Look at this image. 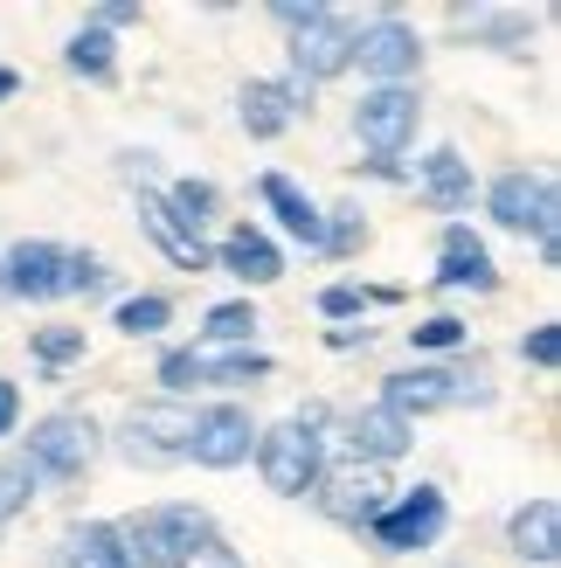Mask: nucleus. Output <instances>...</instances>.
<instances>
[{
    "label": "nucleus",
    "mask_w": 561,
    "mask_h": 568,
    "mask_svg": "<svg viewBox=\"0 0 561 568\" xmlns=\"http://www.w3.org/2000/svg\"><path fill=\"white\" fill-rule=\"evenodd\" d=\"M28 347H35L42 375H63L70 361H83V326H42L35 339H28Z\"/></svg>",
    "instance_id": "bb28decb"
},
{
    "label": "nucleus",
    "mask_w": 561,
    "mask_h": 568,
    "mask_svg": "<svg viewBox=\"0 0 561 568\" xmlns=\"http://www.w3.org/2000/svg\"><path fill=\"white\" fill-rule=\"evenodd\" d=\"M14 423H21V388L0 382V437H14Z\"/></svg>",
    "instance_id": "4c0bfd02"
},
{
    "label": "nucleus",
    "mask_w": 561,
    "mask_h": 568,
    "mask_svg": "<svg viewBox=\"0 0 561 568\" xmlns=\"http://www.w3.org/2000/svg\"><path fill=\"white\" fill-rule=\"evenodd\" d=\"M257 194H264V209L285 222V236H298L305 250H319V236H326V209L313 202V194H298L285 174H264V181H257Z\"/></svg>",
    "instance_id": "aec40b11"
},
{
    "label": "nucleus",
    "mask_w": 561,
    "mask_h": 568,
    "mask_svg": "<svg viewBox=\"0 0 561 568\" xmlns=\"http://www.w3.org/2000/svg\"><path fill=\"white\" fill-rule=\"evenodd\" d=\"M187 437H194V409L187 403H139L125 423H119V450L132 465H181L187 458Z\"/></svg>",
    "instance_id": "39448f33"
},
{
    "label": "nucleus",
    "mask_w": 561,
    "mask_h": 568,
    "mask_svg": "<svg viewBox=\"0 0 561 568\" xmlns=\"http://www.w3.org/2000/svg\"><path fill=\"white\" fill-rule=\"evenodd\" d=\"M264 375H271V354H257V347H236V354L208 361V375H202V382H215V388H249V382H264Z\"/></svg>",
    "instance_id": "cd10ccee"
},
{
    "label": "nucleus",
    "mask_w": 561,
    "mask_h": 568,
    "mask_svg": "<svg viewBox=\"0 0 561 568\" xmlns=\"http://www.w3.org/2000/svg\"><path fill=\"white\" fill-rule=\"evenodd\" d=\"M14 91H21V77H14V70H0V104H8Z\"/></svg>",
    "instance_id": "a19ab883"
},
{
    "label": "nucleus",
    "mask_w": 561,
    "mask_h": 568,
    "mask_svg": "<svg viewBox=\"0 0 561 568\" xmlns=\"http://www.w3.org/2000/svg\"><path fill=\"white\" fill-rule=\"evenodd\" d=\"M215 534V520L202 514V506H146V514H132L125 527H119V541H125V555H132V568H181L194 548H202Z\"/></svg>",
    "instance_id": "f03ea898"
},
{
    "label": "nucleus",
    "mask_w": 561,
    "mask_h": 568,
    "mask_svg": "<svg viewBox=\"0 0 561 568\" xmlns=\"http://www.w3.org/2000/svg\"><path fill=\"white\" fill-rule=\"evenodd\" d=\"M424 202L430 209H471V160L458 153V146H437L430 160H424Z\"/></svg>",
    "instance_id": "412c9836"
},
{
    "label": "nucleus",
    "mask_w": 561,
    "mask_h": 568,
    "mask_svg": "<svg viewBox=\"0 0 561 568\" xmlns=\"http://www.w3.org/2000/svg\"><path fill=\"white\" fill-rule=\"evenodd\" d=\"M451 403H458V375H451V367H402V375L381 382V409H396L402 423L437 416V409H451Z\"/></svg>",
    "instance_id": "f8f14e48"
},
{
    "label": "nucleus",
    "mask_w": 561,
    "mask_h": 568,
    "mask_svg": "<svg viewBox=\"0 0 561 568\" xmlns=\"http://www.w3.org/2000/svg\"><path fill=\"white\" fill-rule=\"evenodd\" d=\"M49 568H132V555H125L111 520H83V527H70L63 541H55Z\"/></svg>",
    "instance_id": "a211bd4d"
},
{
    "label": "nucleus",
    "mask_w": 561,
    "mask_h": 568,
    "mask_svg": "<svg viewBox=\"0 0 561 568\" xmlns=\"http://www.w3.org/2000/svg\"><path fill=\"white\" fill-rule=\"evenodd\" d=\"M340 70H354V28L340 14H319L313 28H298V36H292V77H305L319 91V83L340 77Z\"/></svg>",
    "instance_id": "9d476101"
},
{
    "label": "nucleus",
    "mask_w": 561,
    "mask_h": 568,
    "mask_svg": "<svg viewBox=\"0 0 561 568\" xmlns=\"http://www.w3.org/2000/svg\"><path fill=\"white\" fill-rule=\"evenodd\" d=\"M319 486H326V493H313V499H319L340 527H368L381 506H388V486H381L375 465H340L333 478H319Z\"/></svg>",
    "instance_id": "9b49d317"
},
{
    "label": "nucleus",
    "mask_w": 561,
    "mask_h": 568,
    "mask_svg": "<svg viewBox=\"0 0 561 568\" xmlns=\"http://www.w3.org/2000/svg\"><path fill=\"white\" fill-rule=\"evenodd\" d=\"M63 63L76 70V77H111V70H119V49H111V36H104V28H83V36H70V49H63Z\"/></svg>",
    "instance_id": "5701e85b"
},
{
    "label": "nucleus",
    "mask_w": 561,
    "mask_h": 568,
    "mask_svg": "<svg viewBox=\"0 0 561 568\" xmlns=\"http://www.w3.org/2000/svg\"><path fill=\"white\" fill-rule=\"evenodd\" d=\"M0 292L55 298V292H63V250H55V243H14L8 257H0Z\"/></svg>",
    "instance_id": "4468645a"
},
{
    "label": "nucleus",
    "mask_w": 561,
    "mask_h": 568,
    "mask_svg": "<svg viewBox=\"0 0 561 568\" xmlns=\"http://www.w3.org/2000/svg\"><path fill=\"white\" fill-rule=\"evenodd\" d=\"M139 21V8H125V0H111V8H98V28H125Z\"/></svg>",
    "instance_id": "ea45409f"
},
{
    "label": "nucleus",
    "mask_w": 561,
    "mask_h": 568,
    "mask_svg": "<svg viewBox=\"0 0 561 568\" xmlns=\"http://www.w3.org/2000/svg\"><path fill=\"white\" fill-rule=\"evenodd\" d=\"M63 292H111V271L98 264V257H83V250H63Z\"/></svg>",
    "instance_id": "473e14b6"
},
{
    "label": "nucleus",
    "mask_w": 561,
    "mask_h": 568,
    "mask_svg": "<svg viewBox=\"0 0 561 568\" xmlns=\"http://www.w3.org/2000/svg\"><path fill=\"white\" fill-rule=\"evenodd\" d=\"M139 230L153 236V250H160V257L174 264V271H208V243L194 236L187 222L160 202V194H139Z\"/></svg>",
    "instance_id": "2eb2a0df"
},
{
    "label": "nucleus",
    "mask_w": 561,
    "mask_h": 568,
    "mask_svg": "<svg viewBox=\"0 0 561 568\" xmlns=\"http://www.w3.org/2000/svg\"><path fill=\"white\" fill-rule=\"evenodd\" d=\"M443 520H451L443 493H437V486H409V493H396V499H388L381 514L368 520V534H375L388 555H416V548H430L437 534H443Z\"/></svg>",
    "instance_id": "423d86ee"
},
{
    "label": "nucleus",
    "mask_w": 561,
    "mask_h": 568,
    "mask_svg": "<svg viewBox=\"0 0 561 568\" xmlns=\"http://www.w3.org/2000/svg\"><path fill=\"white\" fill-rule=\"evenodd\" d=\"M360 305H368V292H354V284H333V292H319V312H326V320H360Z\"/></svg>",
    "instance_id": "f704fd0d"
},
{
    "label": "nucleus",
    "mask_w": 561,
    "mask_h": 568,
    "mask_svg": "<svg viewBox=\"0 0 561 568\" xmlns=\"http://www.w3.org/2000/svg\"><path fill=\"white\" fill-rule=\"evenodd\" d=\"M486 209L499 230L513 236H554V174H527V166H513V174H499L486 187Z\"/></svg>",
    "instance_id": "0eeeda50"
},
{
    "label": "nucleus",
    "mask_w": 561,
    "mask_h": 568,
    "mask_svg": "<svg viewBox=\"0 0 561 568\" xmlns=\"http://www.w3.org/2000/svg\"><path fill=\"white\" fill-rule=\"evenodd\" d=\"M236 104H243V132H249V139H277V132L298 119V111L285 104V91H277V83H264V77H249L243 91H236Z\"/></svg>",
    "instance_id": "4be33fe9"
},
{
    "label": "nucleus",
    "mask_w": 561,
    "mask_h": 568,
    "mask_svg": "<svg viewBox=\"0 0 561 568\" xmlns=\"http://www.w3.org/2000/svg\"><path fill=\"white\" fill-rule=\"evenodd\" d=\"M326 347H340V354H347V347H368V326H333Z\"/></svg>",
    "instance_id": "58836bf2"
},
{
    "label": "nucleus",
    "mask_w": 561,
    "mask_h": 568,
    "mask_svg": "<svg viewBox=\"0 0 561 568\" xmlns=\"http://www.w3.org/2000/svg\"><path fill=\"white\" fill-rule=\"evenodd\" d=\"M347 444H354V465H396L402 450L416 444V423H402L396 409H354L347 416Z\"/></svg>",
    "instance_id": "ddd939ff"
},
{
    "label": "nucleus",
    "mask_w": 561,
    "mask_h": 568,
    "mask_svg": "<svg viewBox=\"0 0 561 568\" xmlns=\"http://www.w3.org/2000/svg\"><path fill=\"white\" fill-rule=\"evenodd\" d=\"M465 320H451V312H437V320H424V326H409V347L416 354H451V347H465Z\"/></svg>",
    "instance_id": "7c9ffc66"
},
{
    "label": "nucleus",
    "mask_w": 561,
    "mask_h": 568,
    "mask_svg": "<svg viewBox=\"0 0 561 568\" xmlns=\"http://www.w3.org/2000/svg\"><path fill=\"white\" fill-rule=\"evenodd\" d=\"M98 450H104V430L83 409H63V416H42L35 430H28V471H35V486L42 478H55V486H70V478H83L98 465Z\"/></svg>",
    "instance_id": "7ed1b4c3"
},
{
    "label": "nucleus",
    "mask_w": 561,
    "mask_h": 568,
    "mask_svg": "<svg viewBox=\"0 0 561 568\" xmlns=\"http://www.w3.org/2000/svg\"><path fill=\"white\" fill-rule=\"evenodd\" d=\"M416 125H424V98H416L409 83H375V91L354 104L360 146H368L375 160H388V166H396L402 146H416Z\"/></svg>",
    "instance_id": "20e7f679"
},
{
    "label": "nucleus",
    "mask_w": 561,
    "mask_h": 568,
    "mask_svg": "<svg viewBox=\"0 0 561 568\" xmlns=\"http://www.w3.org/2000/svg\"><path fill=\"white\" fill-rule=\"evenodd\" d=\"M202 375H208V354H202V347H166V354H160L166 403H174V395H187V388H202Z\"/></svg>",
    "instance_id": "c85d7f7f"
},
{
    "label": "nucleus",
    "mask_w": 561,
    "mask_h": 568,
    "mask_svg": "<svg viewBox=\"0 0 561 568\" xmlns=\"http://www.w3.org/2000/svg\"><path fill=\"white\" fill-rule=\"evenodd\" d=\"M354 63H360V77H375V83H409L416 63H424V42H416L409 21L381 14L375 28H360V36H354Z\"/></svg>",
    "instance_id": "1a4fd4ad"
},
{
    "label": "nucleus",
    "mask_w": 561,
    "mask_h": 568,
    "mask_svg": "<svg viewBox=\"0 0 561 568\" xmlns=\"http://www.w3.org/2000/svg\"><path fill=\"white\" fill-rule=\"evenodd\" d=\"M520 361H534V367H561V326H534L520 339Z\"/></svg>",
    "instance_id": "72a5a7b5"
},
{
    "label": "nucleus",
    "mask_w": 561,
    "mask_h": 568,
    "mask_svg": "<svg viewBox=\"0 0 561 568\" xmlns=\"http://www.w3.org/2000/svg\"><path fill=\"white\" fill-rule=\"evenodd\" d=\"M208 264H222V271L243 277V284H277V277H285V257H277V243H271L264 230H249V222H243V230H230V236L208 250Z\"/></svg>",
    "instance_id": "dca6fc26"
},
{
    "label": "nucleus",
    "mask_w": 561,
    "mask_h": 568,
    "mask_svg": "<svg viewBox=\"0 0 561 568\" xmlns=\"http://www.w3.org/2000/svg\"><path fill=\"white\" fill-rule=\"evenodd\" d=\"M160 202L174 209L194 236H202V222H215V202H222V194H215V181H174V187L160 194Z\"/></svg>",
    "instance_id": "b1692460"
},
{
    "label": "nucleus",
    "mask_w": 561,
    "mask_h": 568,
    "mask_svg": "<svg viewBox=\"0 0 561 568\" xmlns=\"http://www.w3.org/2000/svg\"><path fill=\"white\" fill-rule=\"evenodd\" d=\"M507 541H513V555H520V561L548 568V561L561 555V506H554V499H527V506H513Z\"/></svg>",
    "instance_id": "6ab92c4d"
},
{
    "label": "nucleus",
    "mask_w": 561,
    "mask_h": 568,
    "mask_svg": "<svg viewBox=\"0 0 561 568\" xmlns=\"http://www.w3.org/2000/svg\"><path fill=\"white\" fill-rule=\"evenodd\" d=\"M166 320H174V298H160V292H139V298H125L119 312H111V326H119V333H132V339L160 333Z\"/></svg>",
    "instance_id": "a878e982"
},
{
    "label": "nucleus",
    "mask_w": 561,
    "mask_h": 568,
    "mask_svg": "<svg viewBox=\"0 0 561 568\" xmlns=\"http://www.w3.org/2000/svg\"><path fill=\"white\" fill-rule=\"evenodd\" d=\"M360 243H368V222H360L354 209H333V215H326V236H319V250H333V257H354Z\"/></svg>",
    "instance_id": "2f4dec72"
},
{
    "label": "nucleus",
    "mask_w": 561,
    "mask_h": 568,
    "mask_svg": "<svg viewBox=\"0 0 561 568\" xmlns=\"http://www.w3.org/2000/svg\"><path fill=\"white\" fill-rule=\"evenodd\" d=\"M437 284H451V292H499V271H492V250L465 230V222H451L443 230V264H437Z\"/></svg>",
    "instance_id": "f3484780"
},
{
    "label": "nucleus",
    "mask_w": 561,
    "mask_h": 568,
    "mask_svg": "<svg viewBox=\"0 0 561 568\" xmlns=\"http://www.w3.org/2000/svg\"><path fill=\"white\" fill-rule=\"evenodd\" d=\"M187 458L208 465V471L249 465V458H257V423H249V409H243V403H208V409H194Z\"/></svg>",
    "instance_id": "6e6552de"
},
{
    "label": "nucleus",
    "mask_w": 561,
    "mask_h": 568,
    "mask_svg": "<svg viewBox=\"0 0 561 568\" xmlns=\"http://www.w3.org/2000/svg\"><path fill=\"white\" fill-rule=\"evenodd\" d=\"M319 14H333V8H319V0H285V8H271V21L292 28V36H298V28H313Z\"/></svg>",
    "instance_id": "e433bc0d"
},
{
    "label": "nucleus",
    "mask_w": 561,
    "mask_h": 568,
    "mask_svg": "<svg viewBox=\"0 0 561 568\" xmlns=\"http://www.w3.org/2000/svg\"><path fill=\"white\" fill-rule=\"evenodd\" d=\"M257 326H264V320H257V305H249V298H230V305H215V312H208V326H202V333L222 339V347H249V339H257Z\"/></svg>",
    "instance_id": "393cba45"
},
{
    "label": "nucleus",
    "mask_w": 561,
    "mask_h": 568,
    "mask_svg": "<svg viewBox=\"0 0 561 568\" xmlns=\"http://www.w3.org/2000/svg\"><path fill=\"white\" fill-rule=\"evenodd\" d=\"M28 499H35V471L14 465V458H0V527L21 520V514H28Z\"/></svg>",
    "instance_id": "c756f323"
},
{
    "label": "nucleus",
    "mask_w": 561,
    "mask_h": 568,
    "mask_svg": "<svg viewBox=\"0 0 561 568\" xmlns=\"http://www.w3.org/2000/svg\"><path fill=\"white\" fill-rule=\"evenodd\" d=\"M181 568H243V555H236L230 541H222V534H208V541H202V548H194V555H187Z\"/></svg>",
    "instance_id": "c9c22d12"
},
{
    "label": "nucleus",
    "mask_w": 561,
    "mask_h": 568,
    "mask_svg": "<svg viewBox=\"0 0 561 568\" xmlns=\"http://www.w3.org/2000/svg\"><path fill=\"white\" fill-rule=\"evenodd\" d=\"M326 409H298L292 423H277V430H257V471L277 499H313L319 478H326Z\"/></svg>",
    "instance_id": "f257e3e1"
}]
</instances>
